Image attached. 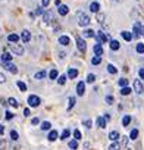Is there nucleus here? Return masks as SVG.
<instances>
[{
	"instance_id": "obj_40",
	"label": "nucleus",
	"mask_w": 144,
	"mask_h": 150,
	"mask_svg": "<svg viewBox=\"0 0 144 150\" xmlns=\"http://www.w3.org/2000/svg\"><path fill=\"white\" fill-rule=\"evenodd\" d=\"M56 79H57V82H59L60 85H63V84L66 82V75H60V77H57Z\"/></svg>"
},
{
	"instance_id": "obj_47",
	"label": "nucleus",
	"mask_w": 144,
	"mask_h": 150,
	"mask_svg": "<svg viewBox=\"0 0 144 150\" xmlns=\"http://www.w3.org/2000/svg\"><path fill=\"white\" fill-rule=\"evenodd\" d=\"M6 149V141L3 138H0V150H5Z\"/></svg>"
},
{
	"instance_id": "obj_1",
	"label": "nucleus",
	"mask_w": 144,
	"mask_h": 150,
	"mask_svg": "<svg viewBox=\"0 0 144 150\" xmlns=\"http://www.w3.org/2000/svg\"><path fill=\"white\" fill-rule=\"evenodd\" d=\"M0 65L5 66V69H8L10 74H18L16 65H13V63H10V62H2V60H0Z\"/></svg>"
},
{
	"instance_id": "obj_11",
	"label": "nucleus",
	"mask_w": 144,
	"mask_h": 150,
	"mask_svg": "<svg viewBox=\"0 0 144 150\" xmlns=\"http://www.w3.org/2000/svg\"><path fill=\"white\" fill-rule=\"evenodd\" d=\"M93 50H94V55H96V56H102V55H103V47H102V44H100V43H97V44H94Z\"/></svg>"
},
{
	"instance_id": "obj_12",
	"label": "nucleus",
	"mask_w": 144,
	"mask_h": 150,
	"mask_svg": "<svg viewBox=\"0 0 144 150\" xmlns=\"http://www.w3.org/2000/svg\"><path fill=\"white\" fill-rule=\"evenodd\" d=\"M57 137H59V133H57L56 130H52V131L49 133V137H47V138H49V141H56Z\"/></svg>"
},
{
	"instance_id": "obj_52",
	"label": "nucleus",
	"mask_w": 144,
	"mask_h": 150,
	"mask_svg": "<svg viewBox=\"0 0 144 150\" xmlns=\"http://www.w3.org/2000/svg\"><path fill=\"white\" fill-rule=\"evenodd\" d=\"M5 82H6V77L0 72V84H5Z\"/></svg>"
},
{
	"instance_id": "obj_4",
	"label": "nucleus",
	"mask_w": 144,
	"mask_h": 150,
	"mask_svg": "<svg viewBox=\"0 0 144 150\" xmlns=\"http://www.w3.org/2000/svg\"><path fill=\"white\" fill-rule=\"evenodd\" d=\"M10 50H12L15 55H18V56L24 55V47H22L21 44H18V43H12V44H10Z\"/></svg>"
},
{
	"instance_id": "obj_32",
	"label": "nucleus",
	"mask_w": 144,
	"mask_h": 150,
	"mask_svg": "<svg viewBox=\"0 0 144 150\" xmlns=\"http://www.w3.org/2000/svg\"><path fill=\"white\" fill-rule=\"evenodd\" d=\"M49 77H50V79H56V78L59 77V72H57L56 69H52L50 74H49Z\"/></svg>"
},
{
	"instance_id": "obj_43",
	"label": "nucleus",
	"mask_w": 144,
	"mask_h": 150,
	"mask_svg": "<svg viewBox=\"0 0 144 150\" xmlns=\"http://www.w3.org/2000/svg\"><path fill=\"white\" fill-rule=\"evenodd\" d=\"M107 71H109L110 74H116V72H118V69H116L113 65H107Z\"/></svg>"
},
{
	"instance_id": "obj_17",
	"label": "nucleus",
	"mask_w": 144,
	"mask_h": 150,
	"mask_svg": "<svg viewBox=\"0 0 144 150\" xmlns=\"http://www.w3.org/2000/svg\"><path fill=\"white\" fill-rule=\"evenodd\" d=\"M121 34H122V37H124V40H127V41H131V40L134 38V35H132V34H131L129 31H122Z\"/></svg>"
},
{
	"instance_id": "obj_26",
	"label": "nucleus",
	"mask_w": 144,
	"mask_h": 150,
	"mask_svg": "<svg viewBox=\"0 0 144 150\" xmlns=\"http://www.w3.org/2000/svg\"><path fill=\"white\" fill-rule=\"evenodd\" d=\"M119 47H121L119 41H116V40H112V41H110V49H112V50H118Z\"/></svg>"
},
{
	"instance_id": "obj_8",
	"label": "nucleus",
	"mask_w": 144,
	"mask_h": 150,
	"mask_svg": "<svg viewBox=\"0 0 144 150\" xmlns=\"http://www.w3.org/2000/svg\"><path fill=\"white\" fill-rule=\"evenodd\" d=\"M43 19H44V22H46V24H50V22H53V13H52L50 10L44 12V13H43Z\"/></svg>"
},
{
	"instance_id": "obj_2",
	"label": "nucleus",
	"mask_w": 144,
	"mask_h": 150,
	"mask_svg": "<svg viewBox=\"0 0 144 150\" xmlns=\"http://www.w3.org/2000/svg\"><path fill=\"white\" fill-rule=\"evenodd\" d=\"M41 103V99L38 97V96H35V94H31L30 97H28V104L31 106V108H37V106Z\"/></svg>"
},
{
	"instance_id": "obj_20",
	"label": "nucleus",
	"mask_w": 144,
	"mask_h": 150,
	"mask_svg": "<svg viewBox=\"0 0 144 150\" xmlns=\"http://www.w3.org/2000/svg\"><path fill=\"white\" fill-rule=\"evenodd\" d=\"M96 122H97V125H99L100 128H106V119H105V118L99 116L97 119H96Z\"/></svg>"
},
{
	"instance_id": "obj_27",
	"label": "nucleus",
	"mask_w": 144,
	"mask_h": 150,
	"mask_svg": "<svg viewBox=\"0 0 144 150\" xmlns=\"http://www.w3.org/2000/svg\"><path fill=\"white\" fill-rule=\"evenodd\" d=\"M69 104H68V111H71L72 108H74V106H75V103H77V99L75 97H69Z\"/></svg>"
},
{
	"instance_id": "obj_23",
	"label": "nucleus",
	"mask_w": 144,
	"mask_h": 150,
	"mask_svg": "<svg viewBox=\"0 0 144 150\" xmlns=\"http://www.w3.org/2000/svg\"><path fill=\"white\" fill-rule=\"evenodd\" d=\"M8 103L12 106V108H18V106H19V103H18V100H16L15 97H9V99H8Z\"/></svg>"
},
{
	"instance_id": "obj_16",
	"label": "nucleus",
	"mask_w": 144,
	"mask_h": 150,
	"mask_svg": "<svg viewBox=\"0 0 144 150\" xmlns=\"http://www.w3.org/2000/svg\"><path fill=\"white\" fill-rule=\"evenodd\" d=\"M68 12H69V8H68L66 5H60V6H59V13H60L62 16L68 15Z\"/></svg>"
},
{
	"instance_id": "obj_18",
	"label": "nucleus",
	"mask_w": 144,
	"mask_h": 150,
	"mask_svg": "<svg viewBox=\"0 0 144 150\" xmlns=\"http://www.w3.org/2000/svg\"><path fill=\"white\" fill-rule=\"evenodd\" d=\"M52 128V124L49 122V121H44V122H41V130L43 131H49Z\"/></svg>"
},
{
	"instance_id": "obj_59",
	"label": "nucleus",
	"mask_w": 144,
	"mask_h": 150,
	"mask_svg": "<svg viewBox=\"0 0 144 150\" xmlns=\"http://www.w3.org/2000/svg\"><path fill=\"white\" fill-rule=\"evenodd\" d=\"M55 3H56V6H57V8H59V6L62 5V3H60V0H56V2H55Z\"/></svg>"
},
{
	"instance_id": "obj_7",
	"label": "nucleus",
	"mask_w": 144,
	"mask_h": 150,
	"mask_svg": "<svg viewBox=\"0 0 144 150\" xmlns=\"http://www.w3.org/2000/svg\"><path fill=\"white\" fill-rule=\"evenodd\" d=\"M94 37L99 40V43H106V41L109 40V35H107V34H105V32H102V31H99Z\"/></svg>"
},
{
	"instance_id": "obj_22",
	"label": "nucleus",
	"mask_w": 144,
	"mask_h": 150,
	"mask_svg": "<svg viewBox=\"0 0 144 150\" xmlns=\"http://www.w3.org/2000/svg\"><path fill=\"white\" fill-rule=\"evenodd\" d=\"M46 75H47V72H46V71L43 69V71H38V72H35L34 78H35V79H43V78H44Z\"/></svg>"
},
{
	"instance_id": "obj_57",
	"label": "nucleus",
	"mask_w": 144,
	"mask_h": 150,
	"mask_svg": "<svg viewBox=\"0 0 144 150\" xmlns=\"http://www.w3.org/2000/svg\"><path fill=\"white\" fill-rule=\"evenodd\" d=\"M3 133H5V126L0 124V135H3Z\"/></svg>"
},
{
	"instance_id": "obj_37",
	"label": "nucleus",
	"mask_w": 144,
	"mask_h": 150,
	"mask_svg": "<svg viewBox=\"0 0 144 150\" xmlns=\"http://www.w3.org/2000/svg\"><path fill=\"white\" fill-rule=\"evenodd\" d=\"M100 62H102V57H100V56H94V57L91 59V63H93V65H99Z\"/></svg>"
},
{
	"instance_id": "obj_25",
	"label": "nucleus",
	"mask_w": 144,
	"mask_h": 150,
	"mask_svg": "<svg viewBox=\"0 0 144 150\" xmlns=\"http://www.w3.org/2000/svg\"><path fill=\"white\" fill-rule=\"evenodd\" d=\"M109 150H121V144L118 141H112V144L109 146Z\"/></svg>"
},
{
	"instance_id": "obj_44",
	"label": "nucleus",
	"mask_w": 144,
	"mask_h": 150,
	"mask_svg": "<svg viewBox=\"0 0 144 150\" xmlns=\"http://www.w3.org/2000/svg\"><path fill=\"white\" fill-rule=\"evenodd\" d=\"M74 138H75L77 141H78V140H81V133H80L78 130H75V131H74Z\"/></svg>"
},
{
	"instance_id": "obj_33",
	"label": "nucleus",
	"mask_w": 144,
	"mask_h": 150,
	"mask_svg": "<svg viewBox=\"0 0 144 150\" xmlns=\"http://www.w3.org/2000/svg\"><path fill=\"white\" fill-rule=\"evenodd\" d=\"M69 135H71V131L69 130H63V133L60 134V140H66Z\"/></svg>"
},
{
	"instance_id": "obj_19",
	"label": "nucleus",
	"mask_w": 144,
	"mask_h": 150,
	"mask_svg": "<svg viewBox=\"0 0 144 150\" xmlns=\"http://www.w3.org/2000/svg\"><path fill=\"white\" fill-rule=\"evenodd\" d=\"M77 75H78V71H77V69H74V68H69V69H68V77H69V78H77Z\"/></svg>"
},
{
	"instance_id": "obj_35",
	"label": "nucleus",
	"mask_w": 144,
	"mask_h": 150,
	"mask_svg": "<svg viewBox=\"0 0 144 150\" xmlns=\"http://www.w3.org/2000/svg\"><path fill=\"white\" fill-rule=\"evenodd\" d=\"M131 93V88L128 87V85H127V87H122V90H121V94L122 96H128Z\"/></svg>"
},
{
	"instance_id": "obj_58",
	"label": "nucleus",
	"mask_w": 144,
	"mask_h": 150,
	"mask_svg": "<svg viewBox=\"0 0 144 150\" xmlns=\"http://www.w3.org/2000/svg\"><path fill=\"white\" fill-rule=\"evenodd\" d=\"M138 74H140V77H141V78H143V79H144V68H141V69H140V72H138Z\"/></svg>"
},
{
	"instance_id": "obj_56",
	"label": "nucleus",
	"mask_w": 144,
	"mask_h": 150,
	"mask_svg": "<svg viewBox=\"0 0 144 150\" xmlns=\"http://www.w3.org/2000/svg\"><path fill=\"white\" fill-rule=\"evenodd\" d=\"M138 34H140V35H144V25H141V27H140V31H138Z\"/></svg>"
},
{
	"instance_id": "obj_13",
	"label": "nucleus",
	"mask_w": 144,
	"mask_h": 150,
	"mask_svg": "<svg viewBox=\"0 0 144 150\" xmlns=\"http://www.w3.org/2000/svg\"><path fill=\"white\" fill-rule=\"evenodd\" d=\"M90 10H91L93 13H97V12L100 10V5H99L97 2H93V3L90 5Z\"/></svg>"
},
{
	"instance_id": "obj_14",
	"label": "nucleus",
	"mask_w": 144,
	"mask_h": 150,
	"mask_svg": "<svg viewBox=\"0 0 144 150\" xmlns=\"http://www.w3.org/2000/svg\"><path fill=\"white\" fill-rule=\"evenodd\" d=\"M0 60H2V62H10V60H12V55L8 53V52H5V53H2V57H0Z\"/></svg>"
},
{
	"instance_id": "obj_41",
	"label": "nucleus",
	"mask_w": 144,
	"mask_h": 150,
	"mask_svg": "<svg viewBox=\"0 0 144 150\" xmlns=\"http://www.w3.org/2000/svg\"><path fill=\"white\" fill-rule=\"evenodd\" d=\"M140 27H141V24H140V22H135V25H134V32H135V37H138V35H140V34H138Z\"/></svg>"
},
{
	"instance_id": "obj_30",
	"label": "nucleus",
	"mask_w": 144,
	"mask_h": 150,
	"mask_svg": "<svg viewBox=\"0 0 144 150\" xmlns=\"http://www.w3.org/2000/svg\"><path fill=\"white\" fill-rule=\"evenodd\" d=\"M94 35H96V34H94L93 30H85V31H84V37H85V38H93Z\"/></svg>"
},
{
	"instance_id": "obj_34",
	"label": "nucleus",
	"mask_w": 144,
	"mask_h": 150,
	"mask_svg": "<svg viewBox=\"0 0 144 150\" xmlns=\"http://www.w3.org/2000/svg\"><path fill=\"white\" fill-rule=\"evenodd\" d=\"M10 138H12V141H16V140L19 138V134H18V131L12 130V131H10Z\"/></svg>"
},
{
	"instance_id": "obj_29",
	"label": "nucleus",
	"mask_w": 144,
	"mask_h": 150,
	"mask_svg": "<svg viewBox=\"0 0 144 150\" xmlns=\"http://www.w3.org/2000/svg\"><path fill=\"white\" fill-rule=\"evenodd\" d=\"M16 85H18V88H19L21 91H27V84H25V82L18 81V82H16Z\"/></svg>"
},
{
	"instance_id": "obj_45",
	"label": "nucleus",
	"mask_w": 144,
	"mask_h": 150,
	"mask_svg": "<svg viewBox=\"0 0 144 150\" xmlns=\"http://www.w3.org/2000/svg\"><path fill=\"white\" fill-rule=\"evenodd\" d=\"M87 81H88V82H94V81H96V75H94V74H90V75L87 77Z\"/></svg>"
},
{
	"instance_id": "obj_53",
	"label": "nucleus",
	"mask_w": 144,
	"mask_h": 150,
	"mask_svg": "<svg viewBox=\"0 0 144 150\" xmlns=\"http://www.w3.org/2000/svg\"><path fill=\"white\" fill-rule=\"evenodd\" d=\"M31 124H33V125H38V124H40V119H38V118H33V119H31Z\"/></svg>"
},
{
	"instance_id": "obj_46",
	"label": "nucleus",
	"mask_w": 144,
	"mask_h": 150,
	"mask_svg": "<svg viewBox=\"0 0 144 150\" xmlns=\"http://www.w3.org/2000/svg\"><path fill=\"white\" fill-rule=\"evenodd\" d=\"M5 118H6L8 121H10V119L13 118V113H12V112H9V111H6V113H5Z\"/></svg>"
},
{
	"instance_id": "obj_15",
	"label": "nucleus",
	"mask_w": 144,
	"mask_h": 150,
	"mask_svg": "<svg viewBox=\"0 0 144 150\" xmlns=\"http://www.w3.org/2000/svg\"><path fill=\"white\" fill-rule=\"evenodd\" d=\"M119 137H121V135H119L118 131H110V133H109V138H110L112 141H118Z\"/></svg>"
},
{
	"instance_id": "obj_42",
	"label": "nucleus",
	"mask_w": 144,
	"mask_h": 150,
	"mask_svg": "<svg viewBox=\"0 0 144 150\" xmlns=\"http://www.w3.org/2000/svg\"><path fill=\"white\" fill-rule=\"evenodd\" d=\"M137 52L138 53H144V44H143V43H138V44H137Z\"/></svg>"
},
{
	"instance_id": "obj_60",
	"label": "nucleus",
	"mask_w": 144,
	"mask_h": 150,
	"mask_svg": "<svg viewBox=\"0 0 144 150\" xmlns=\"http://www.w3.org/2000/svg\"><path fill=\"white\" fill-rule=\"evenodd\" d=\"M105 119H106V122H107V121H110V116H109V115H105Z\"/></svg>"
},
{
	"instance_id": "obj_28",
	"label": "nucleus",
	"mask_w": 144,
	"mask_h": 150,
	"mask_svg": "<svg viewBox=\"0 0 144 150\" xmlns=\"http://www.w3.org/2000/svg\"><path fill=\"white\" fill-rule=\"evenodd\" d=\"M8 40H9L10 43H18V41H19V35H18V34H10V35L8 37Z\"/></svg>"
},
{
	"instance_id": "obj_61",
	"label": "nucleus",
	"mask_w": 144,
	"mask_h": 150,
	"mask_svg": "<svg viewBox=\"0 0 144 150\" xmlns=\"http://www.w3.org/2000/svg\"><path fill=\"white\" fill-rule=\"evenodd\" d=\"M116 2H121V0H116Z\"/></svg>"
},
{
	"instance_id": "obj_54",
	"label": "nucleus",
	"mask_w": 144,
	"mask_h": 150,
	"mask_svg": "<svg viewBox=\"0 0 144 150\" xmlns=\"http://www.w3.org/2000/svg\"><path fill=\"white\" fill-rule=\"evenodd\" d=\"M24 115H25V116H30V115H31V111H30V108H25V109H24Z\"/></svg>"
},
{
	"instance_id": "obj_48",
	"label": "nucleus",
	"mask_w": 144,
	"mask_h": 150,
	"mask_svg": "<svg viewBox=\"0 0 144 150\" xmlns=\"http://www.w3.org/2000/svg\"><path fill=\"white\" fill-rule=\"evenodd\" d=\"M105 100H106V103H107V104H112V103H113V96H106V99H105Z\"/></svg>"
},
{
	"instance_id": "obj_6",
	"label": "nucleus",
	"mask_w": 144,
	"mask_h": 150,
	"mask_svg": "<svg viewBox=\"0 0 144 150\" xmlns=\"http://www.w3.org/2000/svg\"><path fill=\"white\" fill-rule=\"evenodd\" d=\"M134 91L137 94H141L143 93V82L140 79H134Z\"/></svg>"
},
{
	"instance_id": "obj_5",
	"label": "nucleus",
	"mask_w": 144,
	"mask_h": 150,
	"mask_svg": "<svg viewBox=\"0 0 144 150\" xmlns=\"http://www.w3.org/2000/svg\"><path fill=\"white\" fill-rule=\"evenodd\" d=\"M77 46H78V50L80 52H85V49H87V44H85V41L80 37V35H77Z\"/></svg>"
},
{
	"instance_id": "obj_50",
	"label": "nucleus",
	"mask_w": 144,
	"mask_h": 150,
	"mask_svg": "<svg viewBox=\"0 0 144 150\" xmlns=\"http://www.w3.org/2000/svg\"><path fill=\"white\" fill-rule=\"evenodd\" d=\"M97 21H99V22L102 24L103 21H105V15H103V13H99V15H97Z\"/></svg>"
},
{
	"instance_id": "obj_38",
	"label": "nucleus",
	"mask_w": 144,
	"mask_h": 150,
	"mask_svg": "<svg viewBox=\"0 0 144 150\" xmlns=\"http://www.w3.org/2000/svg\"><path fill=\"white\" fill-rule=\"evenodd\" d=\"M137 137H138V130H135V128H134V130L131 131V134H129V138H131V140H135Z\"/></svg>"
},
{
	"instance_id": "obj_9",
	"label": "nucleus",
	"mask_w": 144,
	"mask_h": 150,
	"mask_svg": "<svg viewBox=\"0 0 144 150\" xmlns=\"http://www.w3.org/2000/svg\"><path fill=\"white\" fill-rule=\"evenodd\" d=\"M21 40H22L24 43H28V41L31 40V32H30L28 30H24V31L21 32Z\"/></svg>"
},
{
	"instance_id": "obj_21",
	"label": "nucleus",
	"mask_w": 144,
	"mask_h": 150,
	"mask_svg": "<svg viewBox=\"0 0 144 150\" xmlns=\"http://www.w3.org/2000/svg\"><path fill=\"white\" fill-rule=\"evenodd\" d=\"M59 43H60L62 46H68V44H69V37H66V35L59 37Z\"/></svg>"
},
{
	"instance_id": "obj_39",
	"label": "nucleus",
	"mask_w": 144,
	"mask_h": 150,
	"mask_svg": "<svg viewBox=\"0 0 144 150\" xmlns=\"http://www.w3.org/2000/svg\"><path fill=\"white\" fill-rule=\"evenodd\" d=\"M128 85V79L127 78H121L119 79V87H127Z\"/></svg>"
},
{
	"instance_id": "obj_36",
	"label": "nucleus",
	"mask_w": 144,
	"mask_h": 150,
	"mask_svg": "<svg viewBox=\"0 0 144 150\" xmlns=\"http://www.w3.org/2000/svg\"><path fill=\"white\" fill-rule=\"evenodd\" d=\"M82 124L85 125V128H88V130L93 126V121H91V119H88V118H87V119H84V121H82Z\"/></svg>"
},
{
	"instance_id": "obj_24",
	"label": "nucleus",
	"mask_w": 144,
	"mask_h": 150,
	"mask_svg": "<svg viewBox=\"0 0 144 150\" xmlns=\"http://www.w3.org/2000/svg\"><path fill=\"white\" fill-rule=\"evenodd\" d=\"M68 146H69V149H72V150H77V149H78V141L74 138V140H71V141L68 143Z\"/></svg>"
},
{
	"instance_id": "obj_10",
	"label": "nucleus",
	"mask_w": 144,
	"mask_h": 150,
	"mask_svg": "<svg viewBox=\"0 0 144 150\" xmlns=\"http://www.w3.org/2000/svg\"><path fill=\"white\" fill-rule=\"evenodd\" d=\"M84 91H85V84H84V81H80L78 85H77V94L84 96Z\"/></svg>"
},
{
	"instance_id": "obj_3",
	"label": "nucleus",
	"mask_w": 144,
	"mask_h": 150,
	"mask_svg": "<svg viewBox=\"0 0 144 150\" xmlns=\"http://www.w3.org/2000/svg\"><path fill=\"white\" fill-rule=\"evenodd\" d=\"M90 24V16L87 13H80V21H78V25L80 27H87Z\"/></svg>"
},
{
	"instance_id": "obj_31",
	"label": "nucleus",
	"mask_w": 144,
	"mask_h": 150,
	"mask_svg": "<svg viewBox=\"0 0 144 150\" xmlns=\"http://www.w3.org/2000/svg\"><path fill=\"white\" fill-rule=\"evenodd\" d=\"M129 122H131V116H129V115H125L124 119H122V125H124V126H128Z\"/></svg>"
},
{
	"instance_id": "obj_49",
	"label": "nucleus",
	"mask_w": 144,
	"mask_h": 150,
	"mask_svg": "<svg viewBox=\"0 0 144 150\" xmlns=\"http://www.w3.org/2000/svg\"><path fill=\"white\" fill-rule=\"evenodd\" d=\"M49 5H50V0H41V6L43 8H47Z\"/></svg>"
},
{
	"instance_id": "obj_51",
	"label": "nucleus",
	"mask_w": 144,
	"mask_h": 150,
	"mask_svg": "<svg viewBox=\"0 0 144 150\" xmlns=\"http://www.w3.org/2000/svg\"><path fill=\"white\" fill-rule=\"evenodd\" d=\"M43 13H44L43 8H37V9H35V15H37V16H38V15H43Z\"/></svg>"
},
{
	"instance_id": "obj_55",
	"label": "nucleus",
	"mask_w": 144,
	"mask_h": 150,
	"mask_svg": "<svg viewBox=\"0 0 144 150\" xmlns=\"http://www.w3.org/2000/svg\"><path fill=\"white\" fill-rule=\"evenodd\" d=\"M128 143V137H122V146H127Z\"/></svg>"
}]
</instances>
